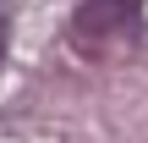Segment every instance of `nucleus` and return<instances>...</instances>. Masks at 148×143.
<instances>
[{
    "label": "nucleus",
    "instance_id": "1",
    "mask_svg": "<svg viewBox=\"0 0 148 143\" xmlns=\"http://www.w3.org/2000/svg\"><path fill=\"white\" fill-rule=\"evenodd\" d=\"M137 17H143V0H82L71 33L88 50H115L126 33H137Z\"/></svg>",
    "mask_w": 148,
    "mask_h": 143
},
{
    "label": "nucleus",
    "instance_id": "2",
    "mask_svg": "<svg viewBox=\"0 0 148 143\" xmlns=\"http://www.w3.org/2000/svg\"><path fill=\"white\" fill-rule=\"evenodd\" d=\"M5 39H11V17L0 11V61H5Z\"/></svg>",
    "mask_w": 148,
    "mask_h": 143
}]
</instances>
